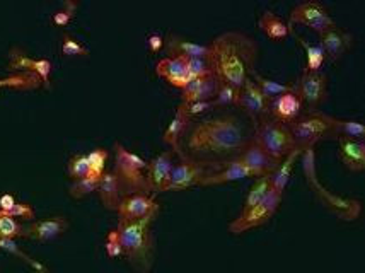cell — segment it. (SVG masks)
Wrapping results in <instances>:
<instances>
[{
    "mask_svg": "<svg viewBox=\"0 0 365 273\" xmlns=\"http://www.w3.org/2000/svg\"><path fill=\"white\" fill-rule=\"evenodd\" d=\"M251 137L246 125L232 113L207 116L190 125L181 138L176 158L220 169L236 161Z\"/></svg>",
    "mask_w": 365,
    "mask_h": 273,
    "instance_id": "obj_1",
    "label": "cell"
},
{
    "mask_svg": "<svg viewBox=\"0 0 365 273\" xmlns=\"http://www.w3.org/2000/svg\"><path fill=\"white\" fill-rule=\"evenodd\" d=\"M258 55V43L237 29L219 34L207 45V62L212 76L220 84L239 91L256 71Z\"/></svg>",
    "mask_w": 365,
    "mask_h": 273,
    "instance_id": "obj_2",
    "label": "cell"
},
{
    "mask_svg": "<svg viewBox=\"0 0 365 273\" xmlns=\"http://www.w3.org/2000/svg\"><path fill=\"white\" fill-rule=\"evenodd\" d=\"M160 209V207H159ZM159 209L137 222H118L116 234L121 246V257L128 262L133 270L147 273L154 267V236H152V224L158 217Z\"/></svg>",
    "mask_w": 365,
    "mask_h": 273,
    "instance_id": "obj_3",
    "label": "cell"
},
{
    "mask_svg": "<svg viewBox=\"0 0 365 273\" xmlns=\"http://www.w3.org/2000/svg\"><path fill=\"white\" fill-rule=\"evenodd\" d=\"M113 150H115V168H113V175L118 180L125 197L138 193L152 195L149 177H147L145 159H142L138 154L128 150L127 147L120 144V142H115Z\"/></svg>",
    "mask_w": 365,
    "mask_h": 273,
    "instance_id": "obj_4",
    "label": "cell"
},
{
    "mask_svg": "<svg viewBox=\"0 0 365 273\" xmlns=\"http://www.w3.org/2000/svg\"><path fill=\"white\" fill-rule=\"evenodd\" d=\"M336 118L319 110H307L299 120L289 125L297 149H309L323 140H338Z\"/></svg>",
    "mask_w": 365,
    "mask_h": 273,
    "instance_id": "obj_5",
    "label": "cell"
},
{
    "mask_svg": "<svg viewBox=\"0 0 365 273\" xmlns=\"http://www.w3.org/2000/svg\"><path fill=\"white\" fill-rule=\"evenodd\" d=\"M253 138L263 147L264 153L270 155L272 159H275L277 163H280L292 150L297 149L289 127L270 118V116L256 125Z\"/></svg>",
    "mask_w": 365,
    "mask_h": 273,
    "instance_id": "obj_6",
    "label": "cell"
},
{
    "mask_svg": "<svg viewBox=\"0 0 365 273\" xmlns=\"http://www.w3.org/2000/svg\"><path fill=\"white\" fill-rule=\"evenodd\" d=\"M282 200H284V195L270 188V192L264 195L262 202L256 203V205L251 207V209L241 212V215L229 224L227 231L230 234H236V236H239V234H245L246 231L259 227V225L268 222V220L277 214L278 207L282 205Z\"/></svg>",
    "mask_w": 365,
    "mask_h": 273,
    "instance_id": "obj_7",
    "label": "cell"
},
{
    "mask_svg": "<svg viewBox=\"0 0 365 273\" xmlns=\"http://www.w3.org/2000/svg\"><path fill=\"white\" fill-rule=\"evenodd\" d=\"M290 26L301 24L306 26V28L312 29L314 33H318L319 36L329 29L336 28V23L331 16H329L328 9H326L323 4L318 2V0H306V2L295 6L289 14V21H287Z\"/></svg>",
    "mask_w": 365,
    "mask_h": 273,
    "instance_id": "obj_8",
    "label": "cell"
},
{
    "mask_svg": "<svg viewBox=\"0 0 365 273\" xmlns=\"http://www.w3.org/2000/svg\"><path fill=\"white\" fill-rule=\"evenodd\" d=\"M219 169L202 166V164L190 161L186 158H178V163L173 164L171 175H169L166 192H185V190L198 186L200 181L207 176L214 175Z\"/></svg>",
    "mask_w": 365,
    "mask_h": 273,
    "instance_id": "obj_9",
    "label": "cell"
},
{
    "mask_svg": "<svg viewBox=\"0 0 365 273\" xmlns=\"http://www.w3.org/2000/svg\"><path fill=\"white\" fill-rule=\"evenodd\" d=\"M295 91L301 96L307 110H318L328 98V76L324 72H306L304 71L294 84Z\"/></svg>",
    "mask_w": 365,
    "mask_h": 273,
    "instance_id": "obj_10",
    "label": "cell"
},
{
    "mask_svg": "<svg viewBox=\"0 0 365 273\" xmlns=\"http://www.w3.org/2000/svg\"><path fill=\"white\" fill-rule=\"evenodd\" d=\"M316 198L321 202V205L324 207L326 210L331 212L333 215H336L340 220H345V222H354L360 217V212H362V203H360L357 198H349L341 197V195H336L329 192L328 188H324L323 185H316L312 188Z\"/></svg>",
    "mask_w": 365,
    "mask_h": 273,
    "instance_id": "obj_11",
    "label": "cell"
},
{
    "mask_svg": "<svg viewBox=\"0 0 365 273\" xmlns=\"http://www.w3.org/2000/svg\"><path fill=\"white\" fill-rule=\"evenodd\" d=\"M306 111L301 96L295 91L294 84L287 93L280 94V96L270 99V106H268V116L273 120L280 121L289 127L295 120H299Z\"/></svg>",
    "mask_w": 365,
    "mask_h": 273,
    "instance_id": "obj_12",
    "label": "cell"
},
{
    "mask_svg": "<svg viewBox=\"0 0 365 273\" xmlns=\"http://www.w3.org/2000/svg\"><path fill=\"white\" fill-rule=\"evenodd\" d=\"M268 106H270V99L259 91V88L255 84L251 77H247L245 86H242L241 89L237 108H241V110L253 120L256 127L259 121L268 118Z\"/></svg>",
    "mask_w": 365,
    "mask_h": 273,
    "instance_id": "obj_13",
    "label": "cell"
},
{
    "mask_svg": "<svg viewBox=\"0 0 365 273\" xmlns=\"http://www.w3.org/2000/svg\"><path fill=\"white\" fill-rule=\"evenodd\" d=\"M7 68L12 73L17 72H33L36 73L41 79V84L50 88V79H51V68L53 65L48 58H31L29 55H26L21 48H12L9 51V65Z\"/></svg>",
    "mask_w": 365,
    "mask_h": 273,
    "instance_id": "obj_14",
    "label": "cell"
},
{
    "mask_svg": "<svg viewBox=\"0 0 365 273\" xmlns=\"http://www.w3.org/2000/svg\"><path fill=\"white\" fill-rule=\"evenodd\" d=\"M237 161L241 164H245V166L250 169L251 172H253L255 180L256 177H262V176H270L272 172L278 168V164H280V163H277L275 159H272L267 153H264L263 147L259 145L253 137L250 138V142L245 145V149L241 150Z\"/></svg>",
    "mask_w": 365,
    "mask_h": 273,
    "instance_id": "obj_15",
    "label": "cell"
},
{
    "mask_svg": "<svg viewBox=\"0 0 365 273\" xmlns=\"http://www.w3.org/2000/svg\"><path fill=\"white\" fill-rule=\"evenodd\" d=\"M155 209H159L158 202H155V195H128L121 200L118 210V222H137L147 215L152 214Z\"/></svg>",
    "mask_w": 365,
    "mask_h": 273,
    "instance_id": "obj_16",
    "label": "cell"
},
{
    "mask_svg": "<svg viewBox=\"0 0 365 273\" xmlns=\"http://www.w3.org/2000/svg\"><path fill=\"white\" fill-rule=\"evenodd\" d=\"M68 231V220L63 215H55V217H48L41 220H33L28 222L24 227L26 237L34 239L38 242H50L58 239Z\"/></svg>",
    "mask_w": 365,
    "mask_h": 273,
    "instance_id": "obj_17",
    "label": "cell"
},
{
    "mask_svg": "<svg viewBox=\"0 0 365 273\" xmlns=\"http://www.w3.org/2000/svg\"><path fill=\"white\" fill-rule=\"evenodd\" d=\"M319 40V46L324 50L326 60H329L333 63L341 60L343 55L354 46V36L349 31H345V29L338 28V26L321 34Z\"/></svg>",
    "mask_w": 365,
    "mask_h": 273,
    "instance_id": "obj_18",
    "label": "cell"
},
{
    "mask_svg": "<svg viewBox=\"0 0 365 273\" xmlns=\"http://www.w3.org/2000/svg\"><path fill=\"white\" fill-rule=\"evenodd\" d=\"M155 73H158L159 77H163L169 86L181 91L185 89L186 84L191 81L186 58H169V56H164V58H160L158 65H155Z\"/></svg>",
    "mask_w": 365,
    "mask_h": 273,
    "instance_id": "obj_19",
    "label": "cell"
},
{
    "mask_svg": "<svg viewBox=\"0 0 365 273\" xmlns=\"http://www.w3.org/2000/svg\"><path fill=\"white\" fill-rule=\"evenodd\" d=\"M173 164H175L173 153H160L152 161L147 163V177H149L152 195L166 193V185L169 175H171Z\"/></svg>",
    "mask_w": 365,
    "mask_h": 273,
    "instance_id": "obj_20",
    "label": "cell"
},
{
    "mask_svg": "<svg viewBox=\"0 0 365 273\" xmlns=\"http://www.w3.org/2000/svg\"><path fill=\"white\" fill-rule=\"evenodd\" d=\"M220 82L215 79L212 73L191 79L186 88L181 91V103H195V101H214L219 91Z\"/></svg>",
    "mask_w": 365,
    "mask_h": 273,
    "instance_id": "obj_21",
    "label": "cell"
},
{
    "mask_svg": "<svg viewBox=\"0 0 365 273\" xmlns=\"http://www.w3.org/2000/svg\"><path fill=\"white\" fill-rule=\"evenodd\" d=\"M164 50L169 58H207V45L190 41L175 33H168L164 38Z\"/></svg>",
    "mask_w": 365,
    "mask_h": 273,
    "instance_id": "obj_22",
    "label": "cell"
},
{
    "mask_svg": "<svg viewBox=\"0 0 365 273\" xmlns=\"http://www.w3.org/2000/svg\"><path fill=\"white\" fill-rule=\"evenodd\" d=\"M96 193L99 195V200H101L104 209L111 212L118 210L121 200L125 198L123 190H121L118 180H116V176L113 175V171L103 172Z\"/></svg>",
    "mask_w": 365,
    "mask_h": 273,
    "instance_id": "obj_23",
    "label": "cell"
},
{
    "mask_svg": "<svg viewBox=\"0 0 365 273\" xmlns=\"http://www.w3.org/2000/svg\"><path fill=\"white\" fill-rule=\"evenodd\" d=\"M340 144V159L346 169L360 172L365 169V142L351 138H338Z\"/></svg>",
    "mask_w": 365,
    "mask_h": 273,
    "instance_id": "obj_24",
    "label": "cell"
},
{
    "mask_svg": "<svg viewBox=\"0 0 365 273\" xmlns=\"http://www.w3.org/2000/svg\"><path fill=\"white\" fill-rule=\"evenodd\" d=\"M246 177H255L253 172L247 169L245 164H241L237 161H232L229 164H225L224 168H220L219 171H215L214 175L207 176L205 180L200 181L198 186H215V185H225V183H232V181H239V180H246Z\"/></svg>",
    "mask_w": 365,
    "mask_h": 273,
    "instance_id": "obj_25",
    "label": "cell"
},
{
    "mask_svg": "<svg viewBox=\"0 0 365 273\" xmlns=\"http://www.w3.org/2000/svg\"><path fill=\"white\" fill-rule=\"evenodd\" d=\"M258 28L273 41H282L294 33V28L273 11H264L258 19Z\"/></svg>",
    "mask_w": 365,
    "mask_h": 273,
    "instance_id": "obj_26",
    "label": "cell"
},
{
    "mask_svg": "<svg viewBox=\"0 0 365 273\" xmlns=\"http://www.w3.org/2000/svg\"><path fill=\"white\" fill-rule=\"evenodd\" d=\"M193 123V120L188 118V116L185 115V113L180 111L176 108L175 111V116H173V120L169 121L166 132H164V144L171 145L173 147V153H178L180 150V144H181V138L182 135L186 133V130L190 128V125Z\"/></svg>",
    "mask_w": 365,
    "mask_h": 273,
    "instance_id": "obj_27",
    "label": "cell"
},
{
    "mask_svg": "<svg viewBox=\"0 0 365 273\" xmlns=\"http://www.w3.org/2000/svg\"><path fill=\"white\" fill-rule=\"evenodd\" d=\"M301 153H302L301 149L292 150V153L287 155L285 159H282L280 164H278V168L270 175V185L275 192L282 193V195L285 193L287 185H289V181H290V175H292L294 164L297 163Z\"/></svg>",
    "mask_w": 365,
    "mask_h": 273,
    "instance_id": "obj_28",
    "label": "cell"
},
{
    "mask_svg": "<svg viewBox=\"0 0 365 273\" xmlns=\"http://www.w3.org/2000/svg\"><path fill=\"white\" fill-rule=\"evenodd\" d=\"M41 86V79L33 72H17L12 76L0 79V89H17V91H31Z\"/></svg>",
    "mask_w": 365,
    "mask_h": 273,
    "instance_id": "obj_29",
    "label": "cell"
},
{
    "mask_svg": "<svg viewBox=\"0 0 365 273\" xmlns=\"http://www.w3.org/2000/svg\"><path fill=\"white\" fill-rule=\"evenodd\" d=\"M295 40L301 43V46L304 50H306V68L304 71L306 72H318L321 71V67H323V63L326 62V55H324V50L321 48L318 45H309V41L304 40L301 34L294 33Z\"/></svg>",
    "mask_w": 365,
    "mask_h": 273,
    "instance_id": "obj_30",
    "label": "cell"
},
{
    "mask_svg": "<svg viewBox=\"0 0 365 273\" xmlns=\"http://www.w3.org/2000/svg\"><path fill=\"white\" fill-rule=\"evenodd\" d=\"M0 249L6 251V253H9V254H12V257L23 259L26 265L31 267L36 273H50V270H48V268L43 265V263L38 262V259L31 258V257H29V254H26L24 251L21 249L19 246H17L16 241H12V239H0Z\"/></svg>",
    "mask_w": 365,
    "mask_h": 273,
    "instance_id": "obj_31",
    "label": "cell"
},
{
    "mask_svg": "<svg viewBox=\"0 0 365 273\" xmlns=\"http://www.w3.org/2000/svg\"><path fill=\"white\" fill-rule=\"evenodd\" d=\"M251 79H253L255 84L258 86L259 91H262V93L268 99H273V98L280 96V94L287 93V91L292 88V84H282V82L268 79V77H263L262 73H258L256 71L251 73Z\"/></svg>",
    "mask_w": 365,
    "mask_h": 273,
    "instance_id": "obj_32",
    "label": "cell"
},
{
    "mask_svg": "<svg viewBox=\"0 0 365 273\" xmlns=\"http://www.w3.org/2000/svg\"><path fill=\"white\" fill-rule=\"evenodd\" d=\"M99 180H101V176L88 175L86 177H81V180L72 181V185L68 186V193H71V197L76 198V200H82V198L89 197L91 193H96Z\"/></svg>",
    "mask_w": 365,
    "mask_h": 273,
    "instance_id": "obj_33",
    "label": "cell"
},
{
    "mask_svg": "<svg viewBox=\"0 0 365 273\" xmlns=\"http://www.w3.org/2000/svg\"><path fill=\"white\" fill-rule=\"evenodd\" d=\"M334 127H336L338 138H351V140H364L365 138V127L362 121L336 118Z\"/></svg>",
    "mask_w": 365,
    "mask_h": 273,
    "instance_id": "obj_34",
    "label": "cell"
},
{
    "mask_svg": "<svg viewBox=\"0 0 365 273\" xmlns=\"http://www.w3.org/2000/svg\"><path fill=\"white\" fill-rule=\"evenodd\" d=\"M272 185H270V176H262V177H256V181L253 183V186L250 188V193H247L245 205H242V210L245 212L251 207H255L256 203H259L264 198V195L270 192Z\"/></svg>",
    "mask_w": 365,
    "mask_h": 273,
    "instance_id": "obj_35",
    "label": "cell"
},
{
    "mask_svg": "<svg viewBox=\"0 0 365 273\" xmlns=\"http://www.w3.org/2000/svg\"><path fill=\"white\" fill-rule=\"evenodd\" d=\"M301 164H302V172L304 177H306L309 188H314L316 185H319L318 171H316V153L314 147H309V149H304L301 155Z\"/></svg>",
    "mask_w": 365,
    "mask_h": 273,
    "instance_id": "obj_36",
    "label": "cell"
},
{
    "mask_svg": "<svg viewBox=\"0 0 365 273\" xmlns=\"http://www.w3.org/2000/svg\"><path fill=\"white\" fill-rule=\"evenodd\" d=\"M24 227L26 224L19 222V220L14 217L4 215V217H0V239L16 241L17 237H26Z\"/></svg>",
    "mask_w": 365,
    "mask_h": 273,
    "instance_id": "obj_37",
    "label": "cell"
},
{
    "mask_svg": "<svg viewBox=\"0 0 365 273\" xmlns=\"http://www.w3.org/2000/svg\"><path fill=\"white\" fill-rule=\"evenodd\" d=\"M239 96H241V91L230 88L227 84H220L219 91H217V96L214 99L215 110L220 108H229V106H237L239 105Z\"/></svg>",
    "mask_w": 365,
    "mask_h": 273,
    "instance_id": "obj_38",
    "label": "cell"
},
{
    "mask_svg": "<svg viewBox=\"0 0 365 273\" xmlns=\"http://www.w3.org/2000/svg\"><path fill=\"white\" fill-rule=\"evenodd\" d=\"M67 175L71 176L73 181L81 180V177H86L88 175H91L88 154L73 155V158L67 164Z\"/></svg>",
    "mask_w": 365,
    "mask_h": 273,
    "instance_id": "obj_39",
    "label": "cell"
},
{
    "mask_svg": "<svg viewBox=\"0 0 365 273\" xmlns=\"http://www.w3.org/2000/svg\"><path fill=\"white\" fill-rule=\"evenodd\" d=\"M110 154H108L106 149H93L88 154V161H89V169H91V175L94 176H103V172L106 171V163Z\"/></svg>",
    "mask_w": 365,
    "mask_h": 273,
    "instance_id": "obj_40",
    "label": "cell"
},
{
    "mask_svg": "<svg viewBox=\"0 0 365 273\" xmlns=\"http://www.w3.org/2000/svg\"><path fill=\"white\" fill-rule=\"evenodd\" d=\"M77 9H79V2L77 0H65L63 7L51 16V21L58 28H65V26H68V23H71L72 17L76 16Z\"/></svg>",
    "mask_w": 365,
    "mask_h": 273,
    "instance_id": "obj_41",
    "label": "cell"
},
{
    "mask_svg": "<svg viewBox=\"0 0 365 273\" xmlns=\"http://www.w3.org/2000/svg\"><path fill=\"white\" fill-rule=\"evenodd\" d=\"M178 110L185 113L188 118H197V116H203L212 110H215L214 101H195V103H180Z\"/></svg>",
    "mask_w": 365,
    "mask_h": 273,
    "instance_id": "obj_42",
    "label": "cell"
},
{
    "mask_svg": "<svg viewBox=\"0 0 365 273\" xmlns=\"http://www.w3.org/2000/svg\"><path fill=\"white\" fill-rule=\"evenodd\" d=\"M62 55L72 58V56H89L91 51L81 41H77L71 34L65 33L62 36Z\"/></svg>",
    "mask_w": 365,
    "mask_h": 273,
    "instance_id": "obj_43",
    "label": "cell"
},
{
    "mask_svg": "<svg viewBox=\"0 0 365 273\" xmlns=\"http://www.w3.org/2000/svg\"><path fill=\"white\" fill-rule=\"evenodd\" d=\"M186 63H188L191 79H197V77H202V76H207V73H210L207 58H186Z\"/></svg>",
    "mask_w": 365,
    "mask_h": 273,
    "instance_id": "obj_44",
    "label": "cell"
},
{
    "mask_svg": "<svg viewBox=\"0 0 365 273\" xmlns=\"http://www.w3.org/2000/svg\"><path fill=\"white\" fill-rule=\"evenodd\" d=\"M9 217H14L17 220H34V210L31 205H28V203H16L14 207H12L11 210L6 212Z\"/></svg>",
    "mask_w": 365,
    "mask_h": 273,
    "instance_id": "obj_45",
    "label": "cell"
},
{
    "mask_svg": "<svg viewBox=\"0 0 365 273\" xmlns=\"http://www.w3.org/2000/svg\"><path fill=\"white\" fill-rule=\"evenodd\" d=\"M104 249H106V254L110 258H120L121 257V246L118 241V234H116V229L108 232L106 241H104Z\"/></svg>",
    "mask_w": 365,
    "mask_h": 273,
    "instance_id": "obj_46",
    "label": "cell"
},
{
    "mask_svg": "<svg viewBox=\"0 0 365 273\" xmlns=\"http://www.w3.org/2000/svg\"><path fill=\"white\" fill-rule=\"evenodd\" d=\"M147 46H149L150 53H159V51L164 48V38L158 33H152L149 34V38H147Z\"/></svg>",
    "mask_w": 365,
    "mask_h": 273,
    "instance_id": "obj_47",
    "label": "cell"
},
{
    "mask_svg": "<svg viewBox=\"0 0 365 273\" xmlns=\"http://www.w3.org/2000/svg\"><path fill=\"white\" fill-rule=\"evenodd\" d=\"M16 198H14V195H11V193H4L2 197H0V210H4V212H9L12 209V207L16 205Z\"/></svg>",
    "mask_w": 365,
    "mask_h": 273,
    "instance_id": "obj_48",
    "label": "cell"
}]
</instances>
